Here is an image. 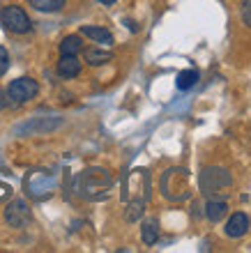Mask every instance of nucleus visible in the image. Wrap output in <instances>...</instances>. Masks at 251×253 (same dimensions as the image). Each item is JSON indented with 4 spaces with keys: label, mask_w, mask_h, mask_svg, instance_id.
I'll use <instances>...</instances> for the list:
<instances>
[{
    "label": "nucleus",
    "mask_w": 251,
    "mask_h": 253,
    "mask_svg": "<svg viewBox=\"0 0 251 253\" xmlns=\"http://www.w3.org/2000/svg\"><path fill=\"white\" fill-rule=\"evenodd\" d=\"M141 237H143V244L146 247H152V244H157L159 240V226L154 219H148L143 221V228H141Z\"/></svg>",
    "instance_id": "f8f14e48"
},
{
    "label": "nucleus",
    "mask_w": 251,
    "mask_h": 253,
    "mask_svg": "<svg viewBox=\"0 0 251 253\" xmlns=\"http://www.w3.org/2000/svg\"><path fill=\"white\" fill-rule=\"evenodd\" d=\"M58 74L62 79H74L81 74V60L79 55H60L58 60Z\"/></svg>",
    "instance_id": "423d86ee"
},
{
    "label": "nucleus",
    "mask_w": 251,
    "mask_h": 253,
    "mask_svg": "<svg viewBox=\"0 0 251 253\" xmlns=\"http://www.w3.org/2000/svg\"><path fill=\"white\" fill-rule=\"evenodd\" d=\"M40 92V85L37 81L30 79V76H21V79H14L7 87V97L14 101V104H26V101L35 99Z\"/></svg>",
    "instance_id": "7ed1b4c3"
},
{
    "label": "nucleus",
    "mask_w": 251,
    "mask_h": 253,
    "mask_svg": "<svg viewBox=\"0 0 251 253\" xmlns=\"http://www.w3.org/2000/svg\"><path fill=\"white\" fill-rule=\"evenodd\" d=\"M0 23H2V28H5L7 33H12V35H26L33 30V21H30V16L26 14V9H23V7H16V5L2 7Z\"/></svg>",
    "instance_id": "f257e3e1"
},
{
    "label": "nucleus",
    "mask_w": 251,
    "mask_h": 253,
    "mask_svg": "<svg viewBox=\"0 0 251 253\" xmlns=\"http://www.w3.org/2000/svg\"><path fill=\"white\" fill-rule=\"evenodd\" d=\"M9 104V97H7V90H0V111Z\"/></svg>",
    "instance_id": "f3484780"
},
{
    "label": "nucleus",
    "mask_w": 251,
    "mask_h": 253,
    "mask_svg": "<svg viewBox=\"0 0 251 253\" xmlns=\"http://www.w3.org/2000/svg\"><path fill=\"white\" fill-rule=\"evenodd\" d=\"M33 214H30V207H28L26 200H14L9 203L5 210V221L9 223L12 228H23L30 223Z\"/></svg>",
    "instance_id": "20e7f679"
},
{
    "label": "nucleus",
    "mask_w": 251,
    "mask_h": 253,
    "mask_svg": "<svg viewBox=\"0 0 251 253\" xmlns=\"http://www.w3.org/2000/svg\"><path fill=\"white\" fill-rule=\"evenodd\" d=\"M242 21H245V26L251 28V0L242 2Z\"/></svg>",
    "instance_id": "dca6fc26"
},
{
    "label": "nucleus",
    "mask_w": 251,
    "mask_h": 253,
    "mask_svg": "<svg viewBox=\"0 0 251 253\" xmlns=\"http://www.w3.org/2000/svg\"><path fill=\"white\" fill-rule=\"evenodd\" d=\"M247 230H249V216H247L245 212L231 214V219L226 221V228H224V233L228 235V237H233V240L245 237Z\"/></svg>",
    "instance_id": "39448f33"
},
{
    "label": "nucleus",
    "mask_w": 251,
    "mask_h": 253,
    "mask_svg": "<svg viewBox=\"0 0 251 253\" xmlns=\"http://www.w3.org/2000/svg\"><path fill=\"white\" fill-rule=\"evenodd\" d=\"M81 51H83V42L79 35H67L60 42V55H79Z\"/></svg>",
    "instance_id": "1a4fd4ad"
},
{
    "label": "nucleus",
    "mask_w": 251,
    "mask_h": 253,
    "mask_svg": "<svg viewBox=\"0 0 251 253\" xmlns=\"http://www.w3.org/2000/svg\"><path fill=\"white\" fill-rule=\"evenodd\" d=\"M111 58H113L111 51H101V48H88V51H83V60H86L88 65H93V67L106 65Z\"/></svg>",
    "instance_id": "9b49d317"
},
{
    "label": "nucleus",
    "mask_w": 251,
    "mask_h": 253,
    "mask_svg": "<svg viewBox=\"0 0 251 253\" xmlns=\"http://www.w3.org/2000/svg\"><path fill=\"white\" fill-rule=\"evenodd\" d=\"M101 5H115V2H118V0H100Z\"/></svg>",
    "instance_id": "a211bd4d"
},
{
    "label": "nucleus",
    "mask_w": 251,
    "mask_h": 253,
    "mask_svg": "<svg viewBox=\"0 0 251 253\" xmlns=\"http://www.w3.org/2000/svg\"><path fill=\"white\" fill-rule=\"evenodd\" d=\"M201 79V74L199 69H182V72L178 74V81H175V85H178V90H192L196 83H199Z\"/></svg>",
    "instance_id": "9d476101"
},
{
    "label": "nucleus",
    "mask_w": 251,
    "mask_h": 253,
    "mask_svg": "<svg viewBox=\"0 0 251 253\" xmlns=\"http://www.w3.org/2000/svg\"><path fill=\"white\" fill-rule=\"evenodd\" d=\"M30 7H35L37 12L53 14V12H60V9L65 7V0H30Z\"/></svg>",
    "instance_id": "ddd939ff"
},
{
    "label": "nucleus",
    "mask_w": 251,
    "mask_h": 253,
    "mask_svg": "<svg viewBox=\"0 0 251 253\" xmlns=\"http://www.w3.org/2000/svg\"><path fill=\"white\" fill-rule=\"evenodd\" d=\"M141 214H143V203H139V200H136V203H132V205L127 207L125 219H127V221H136Z\"/></svg>",
    "instance_id": "4468645a"
},
{
    "label": "nucleus",
    "mask_w": 251,
    "mask_h": 253,
    "mask_svg": "<svg viewBox=\"0 0 251 253\" xmlns=\"http://www.w3.org/2000/svg\"><path fill=\"white\" fill-rule=\"evenodd\" d=\"M226 210H228V205H226L224 200H217V198H210L207 200V205H205V216L212 221V223H217V221L224 219Z\"/></svg>",
    "instance_id": "6e6552de"
},
{
    "label": "nucleus",
    "mask_w": 251,
    "mask_h": 253,
    "mask_svg": "<svg viewBox=\"0 0 251 253\" xmlns=\"http://www.w3.org/2000/svg\"><path fill=\"white\" fill-rule=\"evenodd\" d=\"M81 35L90 37V40L97 42V44H101V46H111L113 44V35L101 26H83L81 28Z\"/></svg>",
    "instance_id": "0eeeda50"
},
{
    "label": "nucleus",
    "mask_w": 251,
    "mask_h": 253,
    "mask_svg": "<svg viewBox=\"0 0 251 253\" xmlns=\"http://www.w3.org/2000/svg\"><path fill=\"white\" fill-rule=\"evenodd\" d=\"M231 173L226 170V168H205L203 173H201V189L205 193H224V189L231 187Z\"/></svg>",
    "instance_id": "f03ea898"
},
{
    "label": "nucleus",
    "mask_w": 251,
    "mask_h": 253,
    "mask_svg": "<svg viewBox=\"0 0 251 253\" xmlns=\"http://www.w3.org/2000/svg\"><path fill=\"white\" fill-rule=\"evenodd\" d=\"M7 69H9V53L5 46H0V76H5Z\"/></svg>",
    "instance_id": "2eb2a0df"
}]
</instances>
